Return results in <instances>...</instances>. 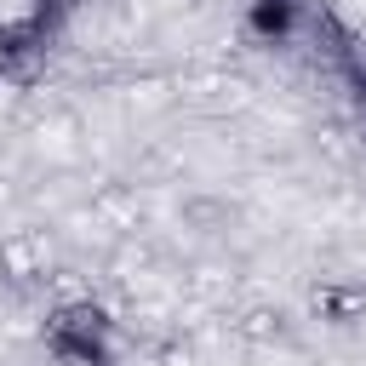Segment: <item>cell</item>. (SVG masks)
<instances>
[{"mask_svg": "<svg viewBox=\"0 0 366 366\" xmlns=\"http://www.w3.org/2000/svg\"><path fill=\"white\" fill-rule=\"evenodd\" d=\"M51 46H57V29L40 23L34 11L0 23V80L6 86H34L51 69Z\"/></svg>", "mask_w": 366, "mask_h": 366, "instance_id": "7a4b0ae2", "label": "cell"}, {"mask_svg": "<svg viewBox=\"0 0 366 366\" xmlns=\"http://www.w3.org/2000/svg\"><path fill=\"white\" fill-rule=\"evenodd\" d=\"M40 343L57 355V366H109V315L92 297L57 303L40 326Z\"/></svg>", "mask_w": 366, "mask_h": 366, "instance_id": "6da1fadb", "label": "cell"}, {"mask_svg": "<svg viewBox=\"0 0 366 366\" xmlns=\"http://www.w3.org/2000/svg\"><path fill=\"white\" fill-rule=\"evenodd\" d=\"M292 326H286V315L280 309H252L246 320H240V337H252V343H280Z\"/></svg>", "mask_w": 366, "mask_h": 366, "instance_id": "277c9868", "label": "cell"}, {"mask_svg": "<svg viewBox=\"0 0 366 366\" xmlns=\"http://www.w3.org/2000/svg\"><path fill=\"white\" fill-rule=\"evenodd\" d=\"M309 315L320 326H355L366 315V286H349V280H320L309 292Z\"/></svg>", "mask_w": 366, "mask_h": 366, "instance_id": "3957f363", "label": "cell"}]
</instances>
